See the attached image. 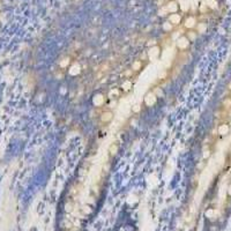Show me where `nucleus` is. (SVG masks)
Returning a JSON list of instances; mask_svg holds the SVG:
<instances>
[{
    "label": "nucleus",
    "mask_w": 231,
    "mask_h": 231,
    "mask_svg": "<svg viewBox=\"0 0 231 231\" xmlns=\"http://www.w3.org/2000/svg\"><path fill=\"white\" fill-rule=\"evenodd\" d=\"M140 67H141V61H136V62H134V64H133V69H134V71H139Z\"/></svg>",
    "instance_id": "1a4fd4ad"
},
{
    "label": "nucleus",
    "mask_w": 231,
    "mask_h": 231,
    "mask_svg": "<svg viewBox=\"0 0 231 231\" xmlns=\"http://www.w3.org/2000/svg\"><path fill=\"white\" fill-rule=\"evenodd\" d=\"M79 72H80V67H79V65H73L72 68H71V71H69V74L75 75V74H78Z\"/></svg>",
    "instance_id": "423d86ee"
},
{
    "label": "nucleus",
    "mask_w": 231,
    "mask_h": 231,
    "mask_svg": "<svg viewBox=\"0 0 231 231\" xmlns=\"http://www.w3.org/2000/svg\"><path fill=\"white\" fill-rule=\"evenodd\" d=\"M132 110H133L134 112H139V111H140V106H139V105H134V106H132Z\"/></svg>",
    "instance_id": "9b49d317"
},
{
    "label": "nucleus",
    "mask_w": 231,
    "mask_h": 231,
    "mask_svg": "<svg viewBox=\"0 0 231 231\" xmlns=\"http://www.w3.org/2000/svg\"><path fill=\"white\" fill-rule=\"evenodd\" d=\"M229 194L231 195V186H229Z\"/></svg>",
    "instance_id": "f8f14e48"
},
{
    "label": "nucleus",
    "mask_w": 231,
    "mask_h": 231,
    "mask_svg": "<svg viewBox=\"0 0 231 231\" xmlns=\"http://www.w3.org/2000/svg\"><path fill=\"white\" fill-rule=\"evenodd\" d=\"M112 118H113L112 112H110V111H106V112H104L103 114H102V121L108 122V121H110Z\"/></svg>",
    "instance_id": "7ed1b4c3"
},
{
    "label": "nucleus",
    "mask_w": 231,
    "mask_h": 231,
    "mask_svg": "<svg viewBox=\"0 0 231 231\" xmlns=\"http://www.w3.org/2000/svg\"><path fill=\"white\" fill-rule=\"evenodd\" d=\"M104 103V96L103 95H96L94 97V104L96 106H101Z\"/></svg>",
    "instance_id": "f03ea898"
},
{
    "label": "nucleus",
    "mask_w": 231,
    "mask_h": 231,
    "mask_svg": "<svg viewBox=\"0 0 231 231\" xmlns=\"http://www.w3.org/2000/svg\"><path fill=\"white\" fill-rule=\"evenodd\" d=\"M145 102L147 105H152V104H155V102H156V96H155L152 92H150V94H148L147 96L145 97Z\"/></svg>",
    "instance_id": "f257e3e1"
},
{
    "label": "nucleus",
    "mask_w": 231,
    "mask_h": 231,
    "mask_svg": "<svg viewBox=\"0 0 231 231\" xmlns=\"http://www.w3.org/2000/svg\"><path fill=\"white\" fill-rule=\"evenodd\" d=\"M131 87H132V83L129 82V81H125V82L122 83V88H124L125 90H128Z\"/></svg>",
    "instance_id": "6e6552de"
},
{
    "label": "nucleus",
    "mask_w": 231,
    "mask_h": 231,
    "mask_svg": "<svg viewBox=\"0 0 231 231\" xmlns=\"http://www.w3.org/2000/svg\"><path fill=\"white\" fill-rule=\"evenodd\" d=\"M148 54H149L150 59H156V58L159 55V51H158V49H157V47H154V49H151V50L149 51Z\"/></svg>",
    "instance_id": "20e7f679"
},
{
    "label": "nucleus",
    "mask_w": 231,
    "mask_h": 231,
    "mask_svg": "<svg viewBox=\"0 0 231 231\" xmlns=\"http://www.w3.org/2000/svg\"><path fill=\"white\" fill-rule=\"evenodd\" d=\"M117 150H118L117 145H112L110 147V152H111V154H116V152H117Z\"/></svg>",
    "instance_id": "9d476101"
},
{
    "label": "nucleus",
    "mask_w": 231,
    "mask_h": 231,
    "mask_svg": "<svg viewBox=\"0 0 231 231\" xmlns=\"http://www.w3.org/2000/svg\"><path fill=\"white\" fill-rule=\"evenodd\" d=\"M187 44H188V41H187L186 38H181L178 42V46H179L180 49H185L187 46Z\"/></svg>",
    "instance_id": "39448f33"
},
{
    "label": "nucleus",
    "mask_w": 231,
    "mask_h": 231,
    "mask_svg": "<svg viewBox=\"0 0 231 231\" xmlns=\"http://www.w3.org/2000/svg\"><path fill=\"white\" fill-rule=\"evenodd\" d=\"M218 132H219V134L224 135V134H226L229 132V127L226 126V125H222V126L218 128Z\"/></svg>",
    "instance_id": "0eeeda50"
}]
</instances>
